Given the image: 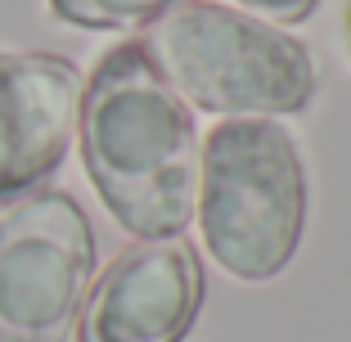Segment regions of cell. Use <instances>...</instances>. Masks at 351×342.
<instances>
[{"mask_svg":"<svg viewBox=\"0 0 351 342\" xmlns=\"http://www.w3.org/2000/svg\"><path fill=\"white\" fill-rule=\"evenodd\" d=\"M90 270L95 234L73 198H19L0 221V342H68Z\"/></svg>","mask_w":351,"mask_h":342,"instance_id":"4","label":"cell"},{"mask_svg":"<svg viewBox=\"0 0 351 342\" xmlns=\"http://www.w3.org/2000/svg\"><path fill=\"white\" fill-rule=\"evenodd\" d=\"M347 27H351V19H347Z\"/></svg>","mask_w":351,"mask_h":342,"instance_id":"9","label":"cell"},{"mask_svg":"<svg viewBox=\"0 0 351 342\" xmlns=\"http://www.w3.org/2000/svg\"><path fill=\"white\" fill-rule=\"evenodd\" d=\"M239 5H248L266 23H293V19H306L315 10V0H239Z\"/></svg>","mask_w":351,"mask_h":342,"instance_id":"8","label":"cell"},{"mask_svg":"<svg viewBox=\"0 0 351 342\" xmlns=\"http://www.w3.org/2000/svg\"><path fill=\"white\" fill-rule=\"evenodd\" d=\"M82 113V73L59 54L0 50V203L63 162Z\"/></svg>","mask_w":351,"mask_h":342,"instance_id":"6","label":"cell"},{"mask_svg":"<svg viewBox=\"0 0 351 342\" xmlns=\"http://www.w3.org/2000/svg\"><path fill=\"white\" fill-rule=\"evenodd\" d=\"M140 54L180 104L234 117L298 113L315 95V54L266 19L226 5H180L145 27Z\"/></svg>","mask_w":351,"mask_h":342,"instance_id":"2","label":"cell"},{"mask_svg":"<svg viewBox=\"0 0 351 342\" xmlns=\"http://www.w3.org/2000/svg\"><path fill=\"white\" fill-rule=\"evenodd\" d=\"M180 5L194 0H50V10L77 27H149Z\"/></svg>","mask_w":351,"mask_h":342,"instance_id":"7","label":"cell"},{"mask_svg":"<svg viewBox=\"0 0 351 342\" xmlns=\"http://www.w3.org/2000/svg\"><path fill=\"white\" fill-rule=\"evenodd\" d=\"M203 302V270L185 239H140L90 284L82 342H180Z\"/></svg>","mask_w":351,"mask_h":342,"instance_id":"5","label":"cell"},{"mask_svg":"<svg viewBox=\"0 0 351 342\" xmlns=\"http://www.w3.org/2000/svg\"><path fill=\"white\" fill-rule=\"evenodd\" d=\"M198 225L234 280H270L289 266L306 221V171L289 131L270 117L221 122L203 145Z\"/></svg>","mask_w":351,"mask_h":342,"instance_id":"3","label":"cell"},{"mask_svg":"<svg viewBox=\"0 0 351 342\" xmlns=\"http://www.w3.org/2000/svg\"><path fill=\"white\" fill-rule=\"evenodd\" d=\"M77 131L95 189L131 234L162 239L189 225L198 203L194 122L135 41L99 59Z\"/></svg>","mask_w":351,"mask_h":342,"instance_id":"1","label":"cell"}]
</instances>
